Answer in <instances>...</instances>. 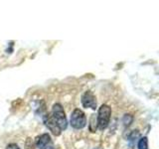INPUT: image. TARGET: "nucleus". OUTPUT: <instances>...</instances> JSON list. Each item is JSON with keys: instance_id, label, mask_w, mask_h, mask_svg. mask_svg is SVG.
Instances as JSON below:
<instances>
[{"instance_id": "obj_1", "label": "nucleus", "mask_w": 159, "mask_h": 149, "mask_svg": "<svg viewBox=\"0 0 159 149\" xmlns=\"http://www.w3.org/2000/svg\"><path fill=\"white\" fill-rule=\"evenodd\" d=\"M51 115L53 119L58 124V126L60 127L61 130H65L68 126V121H67V117L66 114H65L64 108L60 103H55L52 108V112Z\"/></svg>"}, {"instance_id": "obj_5", "label": "nucleus", "mask_w": 159, "mask_h": 149, "mask_svg": "<svg viewBox=\"0 0 159 149\" xmlns=\"http://www.w3.org/2000/svg\"><path fill=\"white\" fill-rule=\"evenodd\" d=\"M82 104L86 108L96 109L97 107V98L91 91H87L82 97Z\"/></svg>"}, {"instance_id": "obj_3", "label": "nucleus", "mask_w": 159, "mask_h": 149, "mask_svg": "<svg viewBox=\"0 0 159 149\" xmlns=\"http://www.w3.org/2000/svg\"><path fill=\"white\" fill-rule=\"evenodd\" d=\"M87 124L86 114L80 108H76L71 114V125L76 129H82Z\"/></svg>"}, {"instance_id": "obj_8", "label": "nucleus", "mask_w": 159, "mask_h": 149, "mask_svg": "<svg viewBox=\"0 0 159 149\" xmlns=\"http://www.w3.org/2000/svg\"><path fill=\"white\" fill-rule=\"evenodd\" d=\"M6 149H20L18 147L17 144H14V143H11V144H9V145H7Z\"/></svg>"}, {"instance_id": "obj_4", "label": "nucleus", "mask_w": 159, "mask_h": 149, "mask_svg": "<svg viewBox=\"0 0 159 149\" xmlns=\"http://www.w3.org/2000/svg\"><path fill=\"white\" fill-rule=\"evenodd\" d=\"M35 144L39 149H53L54 147L52 138L48 133H44L42 135L36 137Z\"/></svg>"}, {"instance_id": "obj_7", "label": "nucleus", "mask_w": 159, "mask_h": 149, "mask_svg": "<svg viewBox=\"0 0 159 149\" xmlns=\"http://www.w3.org/2000/svg\"><path fill=\"white\" fill-rule=\"evenodd\" d=\"M137 148L138 149H148V140H147V137H142V138H140V140L138 141V144H137Z\"/></svg>"}, {"instance_id": "obj_6", "label": "nucleus", "mask_w": 159, "mask_h": 149, "mask_svg": "<svg viewBox=\"0 0 159 149\" xmlns=\"http://www.w3.org/2000/svg\"><path fill=\"white\" fill-rule=\"evenodd\" d=\"M43 120H44L45 125H46V126L49 128V130L51 131L55 136H59L60 134H61L62 130H61V129H60V127L58 126V124H57L56 122H55V120H54L53 117H52V115H51V113L46 114V115L44 116Z\"/></svg>"}, {"instance_id": "obj_2", "label": "nucleus", "mask_w": 159, "mask_h": 149, "mask_svg": "<svg viewBox=\"0 0 159 149\" xmlns=\"http://www.w3.org/2000/svg\"><path fill=\"white\" fill-rule=\"evenodd\" d=\"M111 108L109 107L107 104H102V106L98 108V127L103 130L106 129L109 123V119H111Z\"/></svg>"}]
</instances>
